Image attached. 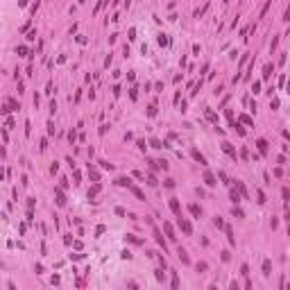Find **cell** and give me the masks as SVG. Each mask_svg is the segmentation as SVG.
<instances>
[{"instance_id": "9a60e30c", "label": "cell", "mask_w": 290, "mask_h": 290, "mask_svg": "<svg viewBox=\"0 0 290 290\" xmlns=\"http://www.w3.org/2000/svg\"><path fill=\"white\" fill-rule=\"evenodd\" d=\"M177 256L179 259H181V263H190V259H188V254H186V252L181 250V247H179V252H177Z\"/></svg>"}, {"instance_id": "f35d334b", "label": "cell", "mask_w": 290, "mask_h": 290, "mask_svg": "<svg viewBox=\"0 0 290 290\" xmlns=\"http://www.w3.org/2000/svg\"><path fill=\"white\" fill-rule=\"evenodd\" d=\"M288 93H290V82H288Z\"/></svg>"}, {"instance_id": "52a82bcc", "label": "cell", "mask_w": 290, "mask_h": 290, "mask_svg": "<svg viewBox=\"0 0 290 290\" xmlns=\"http://www.w3.org/2000/svg\"><path fill=\"white\" fill-rule=\"evenodd\" d=\"M150 145H152L154 150H161V148H170L168 143H161V141H157V138H152V141H150Z\"/></svg>"}, {"instance_id": "5b68a950", "label": "cell", "mask_w": 290, "mask_h": 290, "mask_svg": "<svg viewBox=\"0 0 290 290\" xmlns=\"http://www.w3.org/2000/svg\"><path fill=\"white\" fill-rule=\"evenodd\" d=\"M116 184H118V186H127V188H132V179H129V177H118Z\"/></svg>"}, {"instance_id": "f1b7e54d", "label": "cell", "mask_w": 290, "mask_h": 290, "mask_svg": "<svg viewBox=\"0 0 290 290\" xmlns=\"http://www.w3.org/2000/svg\"><path fill=\"white\" fill-rule=\"evenodd\" d=\"M127 240H129V243H134V245H141V240H138V238H134L132 234H127Z\"/></svg>"}, {"instance_id": "603a6c76", "label": "cell", "mask_w": 290, "mask_h": 290, "mask_svg": "<svg viewBox=\"0 0 290 290\" xmlns=\"http://www.w3.org/2000/svg\"><path fill=\"white\" fill-rule=\"evenodd\" d=\"M272 75V66L270 64H265V68H263V77H270Z\"/></svg>"}, {"instance_id": "7a4b0ae2", "label": "cell", "mask_w": 290, "mask_h": 290, "mask_svg": "<svg viewBox=\"0 0 290 290\" xmlns=\"http://www.w3.org/2000/svg\"><path fill=\"white\" fill-rule=\"evenodd\" d=\"M152 234H154V240H157L159 245L163 247V252H166V240H163V236H161V231L157 229V227H152Z\"/></svg>"}, {"instance_id": "e0dca14e", "label": "cell", "mask_w": 290, "mask_h": 290, "mask_svg": "<svg viewBox=\"0 0 290 290\" xmlns=\"http://www.w3.org/2000/svg\"><path fill=\"white\" fill-rule=\"evenodd\" d=\"M224 231H227V238H229V243L236 245V238H234V231H231V227H224Z\"/></svg>"}, {"instance_id": "9c48e42d", "label": "cell", "mask_w": 290, "mask_h": 290, "mask_svg": "<svg viewBox=\"0 0 290 290\" xmlns=\"http://www.w3.org/2000/svg\"><path fill=\"white\" fill-rule=\"evenodd\" d=\"M256 145H259L261 154H268V141H263V138H259V141H256Z\"/></svg>"}, {"instance_id": "836d02e7", "label": "cell", "mask_w": 290, "mask_h": 290, "mask_svg": "<svg viewBox=\"0 0 290 290\" xmlns=\"http://www.w3.org/2000/svg\"><path fill=\"white\" fill-rule=\"evenodd\" d=\"M102 163V168H107V170H113V166H111V163H107V161H100Z\"/></svg>"}, {"instance_id": "277c9868", "label": "cell", "mask_w": 290, "mask_h": 290, "mask_svg": "<svg viewBox=\"0 0 290 290\" xmlns=\"http://www.w3.org/2000/svg\"><path fill=\"white\" fill-rule=\"evenodd\" d=\"M204 181H206V186H215V184H218V181H215V177L209 172V170L204 172Z\"/></svg>"}, {"instance_id": "6da1fadb", "label": "cell", "mask_w": 290, "mask_h": 290, "mask_svg": "<svg viewBox=\"0 0 290 290\" xmlns=\"http://www.w3.org/2000/svg\"><path fill=\"white\" fill-rule=\"evenodd\" d=\"M177 222H179V227H181V231H184L186 236H190V234H193V227H190V222H188L186 218H181V215H179V220H177Z\"/></svg>"}, {"instance_id": "7c38bea8", "label": "cell", "mask_w": 290, "mask_h": 290, "mask_svg": "<svg viewBox=\"0 0 290 290\" xmlns=\"http://www.w3.org/2000/svg\"><path fill=\"white\" fill-rule=\"evenodd\" d=\"M190 154H193V159H195V161H199V163H202V166H206V159H204L202 154L197 152V150H193V152H190Z\"/></svg>"}, {"instance_id": "44dd1931", "label": "cell", "mask_w": 290, "mask_h": 290, "mask_svg": "<svg viewBox=\"0 0 290 290\" xmlns=\"http://www.w3.org/2000/svg\"><path fill=\"white\" fill-rule=\"evenodd\" d=\"M154 277H157V281H166V272H163V270H157Z\"/></svg>"}, {"instance_id": "ffe728a7", "label": "cell", "mask_w": 290, "mask_h": 290, "mask_svg": "<svg viewBox=\"0 0 290 290\" xmlns=\"http://www.w3.org/2000/svg\"><path fill=\"white\" fill-rule=\"evenodd\" d=\"M231 213L236 215V218H245V213H243V209H238V206H234V209H231Z\"/></svg>"}, {"instance_id": "f546056e", "label": "cell", "mask_w": 290, "mask_h": 290, "mask_svg": "<svg viewBox=\"0 0 290 290\" xmlns=\"http://www.w3.org/2000/svg\"><path fill=\"white\" fill-rule=\"evenodd\" d=\"M240 274L247 277V274H250V268H247V265H243V268H240Z\"/></svg>"}, {"instance_id": "e575fe53", "label": "cell", "mask_w": 290, "mask_h": 290, "mask_svg": "<svg viewBox=\"0 0 290 290\" xmlns=\"http://www.w3.org/2000/svg\"><path fill=\"white\" fill-rule=\"evenodd\" d=\"M240 120H243L245 125H252V118H247V116H240Z\"/></svg>"}, {"instance_id": "2e32d148", "label": "cell", "mask_w": 290, "mask_h": 290, "mask_svg": "<svg viewBox=\"0 0 290 290\" xmlns=\"http://www.w3.org/2000/svg\"><path fill=\"white\" fill-rule=\"evenodd\" d=\"M231 202H234V204H238V202H240V193H238V188H231Z\"/></svg>"}, {"instance_id": "d4e9b609", "label": "cell", "mask_w": 290, "mask_h": 290, "mask_svg": "<svg viewBox=\"0 0 290 290\" xmlns=\"http://www.w3.org/2000/svg\"><path fill=\"white\" fill-rule=\"evenodd\" d=\"M148 184H150V186H157V184H159V181H157V177H154L152 172L148 175Z\"/></svg>"}, {"instance_id": "d6a6232c", "label": "cell", "mask_w": 290, "mask_h": 290, "mask_svg": "<svg viewBox=\"0 0 290 290\" xmlns=\"http://www.w3.org/2000/svg\"><path fill=\"white\" fill-rule=\"evenodd\" d=\"M136 145H138V150H143V152H145V148H148V145H145V141H138Z\"/></svg>"}, {"instance_id": "30bf717a", "label": "cell", "mask_w": 290, "mask_h": 290, "mask_svg": "<svg viewBox=\"0 0 290 290\" xmlns=\"http://www.w3.org/2000/svg\"><path fill=\"white\" fill-rule=\"evenodd\" d=\"M55 195H57V204H59V206H64V204H66V197H64L61 188H57V190H55Z\"/></svg>"}, {"instance_id": "1f68e13d", "label": "cell", "mask_w": 290, "mask_h": 290, "mask_svg": "<svg viewBox=\"0 0 290 290\" xmlns=\"http://www.w3.org/2000/svg\"><path fill=\"white\" fill-rule=\"evenodd\" d=\"M252 88H254V93H261V82H254V86H252Z\"/></svg>"}, {"instance_id": "74e56055", "label": "cell", "mask_w": 290, "mask_h": 290, "mask_svg": "<svg viewBox=\"0 0 290 290\" xmlns=\"http://www.w3.org/2000/svg\"><path fill=\"white\" fill-rule=\"evenodd\" d=\"M18 5H20V7H25V5H27V0H18Z\"/></svg>"}, {"instance_id": "8fae6325", "label": "cell", "mask_w": 290, "mask_h": 290, "mask_svg": "<svg viewBox=\"0 0 290 290\" xmlns=\"http://www.w3.org/2000/svg\"><path fill=\"white\" fill-rule=\"evenodd\" d=\"M88 175H91V177H93V181H100V172H97V170L93 168L91 163H88Z\"/></svg>"}, {"instance_id": "4dcf8cb0", "label": "cell", "mask_w": 290, "mask_h": 290, "mask_svg": "<svg viewBox=\"0 0 290 290\" xmlns=\"http://www.w3.org/2000/svg\"><path fill=\"white\" fill-rule=\"evenodd\" d=\"M270 107H272V109H277V107H279V97H272V102H270Z\"/></svg>"}, {"instance_id": "ab89813d", "label": "cell", "mask_w": 290, "mask_h": 290, "mask_svg": "<svg viewBox=\"0 0 290 290\" xmlns=\"http://www.w3.org/2000/svg\"><path fill=\"white\" fill-rule=\"evenodd\" d=\"M79 2H84V0H79Z\"/></svg>"}, {"instance_id": "d590c367", "label": "cell", "mask_w": 290, "mask_h": 290, "mask_svg": "<svg viewBox=\"0 0 290 290\" xmlns=\"http://www.w3.org/2000/svg\"><path fill=\"white\" fill-rule=\"evenodd\" d=\"M148 116H157V107H150L148 109Z\"/></svg>"}, {"instance_id": "5bb4252c", "label": "cell", "mask_w": 290, "mask_h": 290, "mask_svg": "<svg viewBox=\"0 0 290 290\" xmlns=\"http://www.w3.org/2000/svg\"><path fill=\"white\" fill-rule=\"evenodd\" d=\"M170 209H172L177 215H181V209H179V202H177V199H170Z\"/></svg>"}, {"instance_id": "484cf974", "label": "cell", "mask_w": 290, "mask_h": 290, "mask_svg": "<svg viewBox=\"0 0 290 290\" xmlns=\"http://www.w3.org/2000/svg\"><path fill=\"white\" fill-rule=\"evenodd\" d=\"M206 118H209V120H211V122H218V116H215V113H213V111H206Z\"/></svg>"}, {"instance_id": "3957f363", "label": "cell", "mask_w": 290, "mask_h": 290, "mask_svg": "<svg viewBox=\"0 0 290 290\" xmlns=\"http://www.w3.org/2000/svg\"><path fill=\"white\" fill-rule=\"evenodd\" d=\"M163 229H166V236H168L170 240H177V236H175V231H172V224H170V222H163Z\"/></svg>"}, {"instance_id": "ba28073f", "label": "cell", "mask_w": 290, "mask_h": 290, "mask_svg": "<svg viewBox=\"0 0 290 290\" xmlns=\"http://www.w3.org/2000/svg\"><path fill=\"white\" fill-rule=\"evenodd\" d=\"M222 148H224V152L229 154V157H231V159H236V150H234V148H231V143H222Z\"/></svg>"}, {"instance_id": "8992f818", "label": "cell", "mask_w": 290, "mask_h": 290, "mask_svg": "<svg viewBox=\"0 0 290 290\" xmlns=\"http://www.w3.org/2000/svg\"><path fill=\"white\" fill-rule=\"evenodd\" d=\"M263 274H265V277H270V274H272V263H270V259H265V261H263Z\"/></svg>"}, {"instance_id": "4316f807", "label": "cell", "mask_w": 290, "mask_h": 290, "mask_svg": "<svg viewBox=\"0 0 290 290\" xmlns=\"http://www.w3.org/2000/svg\"><path fill=\"white\" fill-rule=\"evenodd\" d=\"M172 288H179V277H177V272H172Z\"/></svg>"}, {"instance_id": "d6986e66", "label": "cell", "mask_w": 290, "mask_h": 290, "mask_svg": "<svg viewBox=\"0 0 290 290\" xmlns=\"http://www.w3.org/2000/svg\"><path fill=\"white\" fill-rule=\"evenodd\" d=\"M132 193L136 195L138 199H145V195H143V190H141V188H136V186H132Z\"/></svg>"}, {"instance_id": "8d00e7d4", "label": "cell", "mask_w": 290, "mask_h": 290, "mask_svg": "<svg viewBox=\"0 0 290 290\" xmlns=\"http://www.w3.org/2000/svg\"><path fill=\"white\" fill-rule=\"evenodd\" d=\"M286 20H290V7L286 9Z\"/></svg>"}, {"instance_id": "4fadbf2b", "label": "cell", "mask_w": 290, "mask_h": 290, "mask_svg": "<svg viewBox=\"0 0 290 290\" xmlns=\"http://www.w3.org/2000/svg\"><path fill=\"white\" fill-rule=\"evenodd\" d=\"M236 188H238V193L243 195V197H250V193H247V188H245V186H243L240 181H236Z\"/></svg>"}, {"instance_id": "83f0119b", "label": "cell", "mask_w": 290, "mask_h": 290, "mask_svg": "<svg viewBox=\"0 0 290 290\" xmlns=\"http://www.w3.org/2000/svg\"><path fill=\"white\" fill-rule=\"evenodd\" d=\"M256 197H259V204H263V202H265V195H263V190H256Z\"/></svg>"}, {"instance_id": "ac0fdd59", "label": "cell", "mask_w": 290, "mask_h": 290, "mask_svg": "<svg viewBox=\"0 0 290 290\" xmlns=\"http://www.w3.org/2000/svg\"><path fill=\"white\" fill-rule=\"evenodd\" d=\"M190 213H193L195 218H199V213H202V209H199L197 204H190Z\"/></svg>"}, {"instance_id": "cb8c5ba5", "label": "cell", "mask_w": 290, "mask_h": 290, "mask_svg": "<svg viewBox=\"0 0 290 290\" xmlns=\"http://www.w3.org/2000/svg\"><path fill=\"white\" fill-rule=\"evenodd\" d=\"M16 52H18L20 57H27V48L25 46H18V48H16Z\"/></svg>"}, {"instance_id": "7402d4cb", "label": "cell", "mask_w": 290, "mask_h": 290, "mask_svg": "<svg viewBox=\"0 0 290 290\" xmlns=\"http://www.w3.org/2000/svg\"><path fill=\"white\" fill-rule=\"evenodd\" d=\"M159 43H161V46H168V43H170V39H168L166 34H159Z\"/></svg>"}]
</instances>
